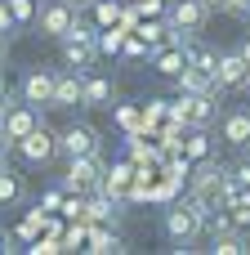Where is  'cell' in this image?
I'll use <instances>...</instances> for the list:
<instances>
[{
	"mask_svg": "<svg viewBox=\"0 0 250 255\" xmlns=\"http://www.w3.org/2000/svg\"><path fill=\"white\" fill-rule=\"evenodd\" d=\"M0 94H9V90H4V81H0Z\"/></svg>",
	"mask_w": 250,
	"mask_h": 255,
	"instance_id": "40",
	"label": "cell"
},
{
	"mask_svg": "<svg viewBox=\"0 0 250 255\" xmlns=\"http://www.w3.org/2000/svg\"><path fill=\"white\" fill-rule=\"evenodd\" d=\"M206 206L201 202H192V197H183V202H174L170 211H166V220H161V229H166V238L174 242V247H192L197 238H201V229H206Z\"/></svg>",
	"mask_w": 250,
	"mask_h": 255,
	"instance_id": "1",
	"label": "cell"
},
{
	"mask_svg": "<svg viewBox=\"0 0 250 255\" xmlns=\"http://www.w3.org/2000/svg\"><path fill=\"white\" fill-rule=\"evenodd\" d=\"M242 58H246V63H250V40H246V45H242Z\"/></svg>",
	"mask_w": 250,
	"mask_h": 255,
	"instance_id": "39",
	"label": "cell"
},
{
	"mask_svg": "<svg viewBox=\"0 0 250 255\" xmlns=\"http://www.w3.org/2000/svg\"><path fill=\"white\" fill-rule=\"evenodd\" d=\"M121 4H134V0H121Z\"/></svg>",
	"mask_w": 250,
	"mask_h": 255,
	"instance_id": "42",
	"label": "cell"
},
{
	"mask_svg": "<svg viewBox=\"0 0 250 255\" xmlns=\"http://www.w3.org/2000/svg\"><path fill=\"white\" fill-rule=\"evenodd\" d=\"M58 152L72 161V157H89V152H98V134L89 130V126H67L63 134H58Z\"/></svg>",
	"mask_w": 250,
	"mask_h": 255,
	"instance_id": "11",
	"label": "cell"
},
{
	"mask_svg": "<svg viewBox=\"0 0 250 255\" xmlns=\"http://www.w3.org/2000/svg\"><path fill=\"white\" fill-rule=\"evenodd\" d=\"M166 13H170V27H179V31H201V27H206V18H210L215 9H210V4H201V0H174Z\"/></svg>",
	"mask_w": 250,
	"mask_h": 255,
	"instance_id": "10",
	"label": "cell"
},
{
	"mask_svg": "<svg viewBox=\"0 0 250 255\" xmlns=\"http://www.w3.org/2000/svg\"><path fill=\"white\" fill-rule=\"evenodd\" d=\"M13 22H18V18H13V9H4V4H0V31H9Z\"/></svg>",
	"mask_w": 250,
	"mask_h": 255,
	"instance_id": "31",
	"label": "cell"
},
{
	"mask_svg": "<svg viewBox=\"0 0 250 255\" xmlns=\"http://www.w3.org/2000/svg\"><path fill=\"white\" fill-rule=\"evenodd\" d=\"M76 103H85V76H81V72H58L54 108H76Z\"/></svg>",
	"mask_w": 250,
	"mask_h": 255,
	"instance_id": "14",
	"label": "cell"
},
{
	"mask_svg": "<svg viewBox=\"0 0 250 255\" xmlns=\"http://www.w3.org/2000/svg\"><path fill=\"white\" fill-rule=\"evenodd\" d=\"M125 18V4L121 0H94V22L98 27H116Z\"/></svg>",
	"mask_w": 250,
	"mask_h": 255,
	"instance_id": "20",
	"label": "cell"
},
{
	"mask_svg": "<svg viewBox=\"0 0 250 255\" xmlns=\"http://www.w3.org/2000/svg\"><path fill=\"white\" fill-rule=\"evenodd\" d=\"M210 251L215 255H242L246 251V238H242L237 229H233V233H215V238H210Z\"/></svg>",
	"mask_w": 250,
	"mask_h": 255,
	"instance_id": "21",
	"label": "cell"
},
{
	"mask_svg": "<svg viewBox=\"0 0 250 255\" xmlns=\"http://www.w3.org/2000/svg\"><path fill=\"white\" fill-rule=\"evenodd\" d=\"M233 175H237V179H242V184H246V188H250V161H242V166H237Z\"/></svg>",
	"mask_w": 250,
	"mask_h": 255,
	"instance_id": "34",
	"label": "cell"
},
{
	"mask_svg": "<svg viewBox=\"0 0 250 255\" xmlns=\"http://www.w3.org/2000/svg\"><path fill=\"white\" fill-rule=\"evenodd\" d=\"M201 4H210V9H228V0H201Z\"/></svg>",
	"mask_w": 250,
	"mask_h": 255,
	"instance_id": "36",
	"label": "cell"
},
{
	"mask_svg": "<svg viewBox=\"0 0 250 255\" xmlns=\"http://www.w3.org/2000/svg\"><path fill=\"white\" fill-rule=\"evenodd\" d=\"M76 22H81V9H76V4H67V0H54V4H45V9H40V31H45V36H54V40H63Z\"/></svg>",
	"mask_w": 250,
	"mask_h": 255,
	"instance_id": "6",
	"label": "cell"
},
{
	"mask_svg": "<svg viewBox=\"0 0 250 255\" xmlns=\"http://www.w3.org/2000/svg\"><path fill=\"white\" fill-rule=\"evenodd\" d=\"M121 54H125V58H143V54H152V45L134 31V36H125V49H121Z\"/></svg>",
	"mask_w": 250,
	"mask_h": 255,
	"instance_id": "25",
	"label": "cell"
},
{
	"mask_svg": "<svg viewBox=\"0 0 250 255\" xmlns=\"http://www.w3.org/2000/svg\"><path fill=\"white\" fill-rule=\"evenodd\" d=\"M228 13H250V0H228Z\"/></svg>",
	"mask_w": 250,
	"mask_h": 255,
	"instance_id": "33",
	"label": "cell"
},
{
	"mask_svg": "<svg viewBox=\"0 0 250 255\" xmlns=\"http://www.w3.org/2000/svg\"><path fill=\"white\" fill-rule=\"evenodd\" d=\"M215 81H219V94H224V90H246V85H250V63L242 58V49L219 54V72H215Z\"/></svg>",
	"mask_w": 250,
	"mask_h": 255,
	"instance_id": "8",
	"label": "cell"
},
{
	"mask_svg": "<svg viewBox=\"0 0 250 255\" xmlns=\"http://www.w3.org/2000/svg\"><path fill=\"white\" fill-rule=\"evenodd\" d=\"M13 152H18L22 161H31V166H45V161L58 152V134H49V130L40 126V130H31L27 139H18V143H13Z\"/></svg>",
	"mask_w": 250,
	"mask_h": 255,
	"instance_id": "7",
	"label": "cell"
},
{
	"mask_svg": "<svg viewBox=\"0 0 250 255\" xmlns=\"http://www.w3.org/2000/svg\"><path fill=\"white\" fill-rule=\"evenodd\" d=\"M188 67V49H179V45H166L161 54H157V72L161 76H179Z\"/></svg>",
	"mask_w": 250,
	"mask_h": 255,
	"instance_id": "16",
	"label": "cell"
},
{
	"mask_svg": "<svg viewBox=\"0 0 250 255\" xmlns=\"http://www.w3.org/2000/svg\"><path fill=\"white\" fill-rule=\"evenodd\" d=\"M4 251H9V238H4V233H0V255H4Z\"/></svg>",
	"mask_w": 250,
	"mask_h": 255,
	"instance_id": "38",
	"label": "cell"
},
{
	"mask_svg": "<svg viewBox=\"0 0 250 255\" xmlns=\"http://www.w3.org/2000/svg\"><path fill=\"white\" fill-rule=\"evenodd\" d=\"M67 4H76V9H94V0H67Z\"/></svg>",
	"mask_w": 250,
	"mask_h": 255,
	"instance_id": "37",
	"label": "cell"
},
{
	"mask_svg": "<svg viewBox=\"0 0 250 255\" xmlns=\"http://www.w3.org/2000/svg\"><path fill=\"white\" fill-rule=\"evenodd\" d=\"M112 99V81L103 76H85V108H103Z\"/></svg>",
	"mask_w": 250,
	"mask_h": 255,
	"instance_id": "18",
	"label": "cell"
},
{
	"mask_svg": "<svg viewBox=\"0 0 250 255\" xmlns=\"http://www.w3.org/2000/svg\"><path fill=\"white\" fill-rule=\"evenodd\" d=\"M139 4V13L143 18H157V13H166V0H134Z\"/></svg>",
	"mask_w": 250,
	"mask_h": 255,
	"instance_id": "26",
	"label": "cell"
},
{
	"mask_svg": "<svg viewBox=\"0 0 250 255\" xmlns=\"http://www.w3.org/2000/svg\"><path fill=\"white\" fill-rule=\"evenodd\" d=\"M246 18H250V13H246Z\"/></svg>",
	"mask_w": 250,
	"mask_h": 255,
	"instance_id": "44",
	"label": "cell"
},
{
	"mask_svg": "<svg viewBox=\"0 0 250 255\" xmlns=\"http://www.w3.org/2000/svg\"><path fill=\"white\" fill-rule=\"evenodd\" d=\"M4 130H9V139H13V143H18V139H27L31 130H40V112H36V103L13 99V103H9V117H4Z\"/></svg>",
	"mask_w": 250,
	"mask_h": 255,
	"instance_id": "9",
	"label": "cell"
},
{
	"mask_svg": "<svg viewBox=\"0 0 250 255\" xmlns=\"http://www.w3.org/2000/svg\"><path fill=\"white\" fill-rule=\"evenodd\" d=\"M125 36H130L125 22H116V27H98V54H121V49H125Z\"/></svg>",
	"mask_w": 250,
	"mask_h": 255,
	"instance_id": "17",
	"label": "cell"
},
{
	"mask_svg": "<svg viewBox=\"0 0 250 255\" xmlns=\"http://www.w3.org/2000/svg\"><path fill=\"white\" fill-rule=\"evenodd\" d=\"M121 126H130V130H139V112H134V108H121Z\"/></svg>",
	"mask_w": 250,
	"mask_h": 255,
	"instance_id": "30",
	"label": "cell"
},
{
	"mask_svg": "<svg viewBox=\"0 0 250 255\" xmlns=\"http://www.w3.org/2000/svg\"><path fill=\"white\" fill-rule=\"evenodd\" d=\"M85 251L107 255V251H125V242H121L116 233H107V229H94V233H89V247H85Z\"/></svg>",
	"mask_w": 250,
	"mask_h": 255,
	"instance_id": "22",
	"label": "cell"
},
{
	"mask_svg": "<svg viewBox=\"0 0 250 255\" xmlns=\"http://www.w3.org/2000/svg\"><path fill=\"white\" fill-rule=\"evenodd\" d=\"M134 179H139V166H130V161H116V166L107 170V179H103V193L121 197L125 188H134Z\"/></svg>",
	"mask_w": 250,
	"mask_h": 255,
	"instance_id": "15",
	"label": "cell"
},
{
	"mask_svg": "<svg viewBox=\"0 0 250 255\" xmlns=\"http://www.w3.org/2000/svg\"><path fill=\"white\" fill-rule=\"evenodd\" d=\"M9 148H13V139H9V130H4V126H0V161H4V157H9Z\"/></svg>",
	"mask_w": 250,
	"mask_h": 255,
	"instance_id": "32",
	"label": "cell"
},
{
	"mask_svg": "<svg viewBox=\"0 0 250 255\" xmlns=\"http://www.w3.org/2000/svg\"><path fill=\"white\" fill-rule=\"evenodd\" d=\"M134 31H139V36H143V40H148V45L157 49V45L166 40V31H170V27H161V22H148V18H139V27H134Z\"/></svg>",
	"mask_w": 250,
	"mask_h": 255,
	"instance_id": "23",
	"label": "cell"
},
{
	"mask_svg": "<svg viewBox=\"0 0 250 255\" xmlns=\"http://www.w3.org/2000/svg\"><path fill=\"white\" fill-rule=\"evenodd\" d=\"M81 242H85V229H67L63 233V247H81Z\"/></svg>",
	"mask_w": 250,
	"mask_h": 255,
	"instance_id": "28",
	"label": "cell"
},
{
	"mask_svg": "<svg viewBox=\"0 0 250 255\" xmlns=\"http://www.w3.org/2000/svg\"><path fill=\"white\" fill-rule=\"evenodd\" d=\"M0 58H4V40H0Z\"/></svg>",
	"mask_w": 250,
	"mask_h": 255,
	"instance_id": "41",
	"label": "cell"
},
{
	"mask_svg": "<svg viewBox=\"0 0 250 255\" xmlns=\"http://www.w3.org/2000/svg\"><path fill=\"white\" fill-rule=\"evenodd\" d=\"M18 197H22V184H18L9 170H0V202L9 206V202H18Z\"/></svg>",
	"mask_w": 250,
	"mask_h": 255,
	"instance_id": "24",
	"label": "cell"
},
{
	"mask_svg": "<svg viewBox=\"0 0 250 255\" xmlns=\"http://www.w3.org/2000/svg\"><path fill=\"white\" fill-rule=\"evenodd\" d=\"M40 211H63V193H45L40 197Z\"/></svg>",
	"mask_w": 250,
	"mask_h": 255,
	"instance_id": "27",
	"label": "cell"
},
{
	"mask_svg": "<svg viewBox=\"0 0 250 255\" xmlns=\"http://www.w3.org/2000/svg\"><path fill=\"white\" fill-rule=\"evenodd\" d=\"M224 184H228V170L224 166H215V161H197V170H192V202H201L206 206V215L210 211H224Z\"/></svg>",
	"mask_w": 250,
	"mask_h": 255,
	"instance_id": "4",
	"label": "cell"
},
{
	"mask_svg": "<svg viewBox=\"0 0 250 255\" xmlns=\"http://www.w3.org/2000/svg\"><path fill=\"white\" fill-rule=\"evenodd\" d=\"M183 157L197 166V161H210V139H206V130H192L188 139H183Z\"/></svg>",
	"mask_w": 250,
	"mask_h": 255,
	"instance_id": "19",
	"label": "cell"
},
{
	"mask_svg": "<svg viewBox=\"0 0 250 255\" xmlns=\"http://www.w3.org/2000/svg\"><path fill=\"white\" fill-rule=\"evenodd\" d=\"M98 58V22H76L67 36H63V63L72 67V72H85L89 63Z\"/></svg>",
	"mask_w": 250,
	"mask_h": 255,
	"instance_id": "3",
	"label": "cell"
},
{
	"mask_svg": "<svg viewBox=\"0 0 250 255\" xmlns=\"http://www.w3.org/2000/svg\"><path fill=\"white\" fill-rule=\"evenodd\" d=\"M246 90H250V85H246Z\"/></svg>",
	"mask_w": 250,
	"mask_h": 255,
	"instance_id": "45",
	"label": "cell"
},
{
	"mask_svg": "<svg viewBox=\"0 0 250 255\" xmlns=\"http://www.w3.org/2000/svg\"><path fill=\"white\" fill-rule=\"evenodd\" d=\"M54 85H58V72L36 67V72H27V76L18 81V94H22L27 103H36V108H54Z\"/></svg>",
	"mask_w": 250,
	"mask_h": 255,
	"instance_id": "5",
	"label": "cell"
},
{
	"mask_svg": "<svg viewBox=\"0 0 250 255\" xmlns=\"http://www.w3.org/2000/svg\"><path fill=\"white\" fill-rule=\"evenodd\" d=\"M174 85H179V94H219V81H215V72L197 67V63H188V67L174 76Z\"/></svg>",
	"mask_w": 250,
	"mask_h": 255,
	"instance_id": "13",
	"label": "cell"
},
{
	"mask_svg": "<svg viewBox=\"0 0 250 255\" xmlns=\"http://www.w3.org/2000/svg\"><path fill=\"white\" fill-rule=\"evenodd\" d=\"M0 170H4V161H0Z\"/></svg>",
	"mask_w": 250,
	"mask_h": 255,
	"instance_id": "43",
	"label": "cell"
},
{
	"mask_svg": "<svg viewBox=\"0 0 250 255\" xmlns=\"http://www.w3.org/2000/svg\"><path fill=\"white\" fill-rule=\"evenodd\" d=\"M103 179H107V166H103L98 152H89V157H72V161H67V175H63V193L94 197V193H103Z\"/></svg>",
	"mask_w": 250,
	"mask_h": 255,
	"instance_id": "2",
	"label": "cell"
},
{
	"mask_svg": "<svg viewBox=\"0 0 250 255\" xmlns=\"http://www.w3.org/2000/svg\"><path fill=\"white\" fill-rule=\"evenodd\" d=\"M9 103H13V99H9V94H0V126H4V117H9Z\"/></svg>",
	"mask_w": 250,
	"mask_h": 255,
	"instance_id": "35",
	"label": "cell"
},
{
	"mask_svg": "<svg viewBox=\"0 0 250 255\" xmlns=\"http://www.w3.org/2000/svg\"><path fill=\"white\" fill-rule=\"evenodd\" d=\"M9 9H13V18H31V0H9Z\"/></svg>",
	"mask_w": 250,
	"mask_h": 255,
	"instance_id": "29",
	"label": "cell"
},
{
	"mask_svg": "<svg viewBox=\"0 0 250 255\" xmlns=\"http://www.w3.org/2000/svg\"><path fill=\"white\" fill-rule=\"evenodd\" d=\"M219 139L228 148H250V108H233L219 121Z\"/></svg>",
	"mask_w": 250,
	"mask_h": 255,
	"instance_id": "12",
	"label": "cell"
}]
</instances>
